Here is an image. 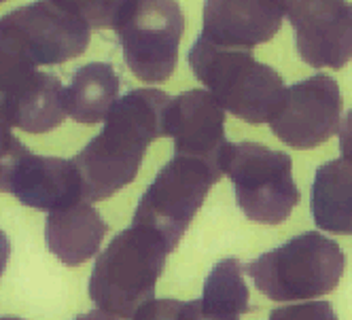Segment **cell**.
Instances as JSON below:
<instances>
[{"label":"cell","instance_id":"cell-16","mask_svg":"<svg viewBox=\"0 0 352 320\" xmlns=\"http://www.w3.org/2000/svg\"><path fill=\"white\" fill-rule=\"evenodd\" d=\"M310 208L318 229L352 236V161L333 159L316 170Z\"/></svg>","mask_w":352,"mask_h":320},{"label":"cell","instance_id":"cell-7","mask_svg":"<svg viewBox=\"0 0 352 320\" xmlns=\"http://www.w3.org/2000/svg\"><path fill=\"white\" fill-rule=\"evenodd\" d=\"M221 176L223 172L212 163L174 155L144 191L132 223L157 233L168 251L174 253Z\"/></svg>","mask_w":352,"mask_h":320},{"label":"cell","instance_id":"cell-19","mask_svg":"<svg viewBox=\"0 0 352 320\" xmlns=\"http://www.w3.org/2000/svg\"><path fill=\"white\" fill-rule=\"evenodd\" d=\"M56 7L83 19L89 30L113 28L128 0H49Z\"/></svg>","mask_w":352,"mask_h":320},{"label":"cell","instance_id":"cell-21","mask_svg":"<svg viewBox=\"0 0 352 320\" xmlns=\"http://www.w3.org/2000/svg\"><path fill=\"white\" fill-rule=\"evenodd\" d=\"M267 320H338V314L329 301H308L276 308Z\"/></svg>","mask_w":352,"mask_h":320},{"label":"cell","instance_id":"cell-22","mask_svg":"<svg viewBox=\"0 0 352 320\" xmlns=\"http://www.w3.org/2000/svg\"><path fill=\"white\" fill-rule=\"evenodd\" d=\"M132 320H187V301L179 299H151Z\"/></svg>","mask_w":352,"mask_h":320},{"label":"cell","instance_id":"cell-4","mask_svg":"<svg viewBox=\"0 0 352 320\" xmlns=\"http://www.w3.org/2000/svg\"><path fill=\"white\" fill-rule=\"evenodd\" d=\"M168 255V246L157 233L132 223L98 255L89 276V297L102 312L132 320L155 297Z\"/></svg>","mask_w":352,"mask_h":320},{"label":"cell","instance_id":"cell-25","mask_svg":"<svg viewBox=\"0 0 352 320\" xmlns=\"http://www.w3.org/2000/svg\"><path fill=\"white\" fill-rule=\"evenodd\" d=\"M74 320H117V318L111 316V314H107V312H102V310H94V312H87V314L77 316Z\"/></svg>","mask_w":352,"mask_h":320},{"label":"cell","instance_id":"cell-2","mask_svg":"<svg viewBox=\"0 0 352 320\" xmlns=\"http://www.w3.org/2000/svg\"><path fill=\"white\" fill-rule=\"evenodd\" d=\"M89 26L49 0H36L0 17V95L32 77L38 66L79 58Z\"/></svg>","mask_w":352,"mask_h":320},{"label":"cell","instance_id":"cell-14","mask_svg":"<svg viewBox=\"0 0 352 320\" xmlns=\"http://www.w3.org/2000/svg\"><path fill=\"white\" fill-rule=\"evenodd\" d=\"M0 106L13 123L28 134H47L66 119V87L54 72L36 70L9 93L0 95Z\"/></svg>","mask_w":352,"mask_h":320},{"label":"cell","instance_id":"cell-17","mask_svg":"<svg viewBox=\"0 0 352 320\" xmlns=\"http://www.w3.org/2000/svg\"><path fill=\"white\" fill-rule=\"evenodd\" d=\"M250 312L244 267L238 259H221L204 282L199 299L187 301V320H240Z\"/></svg>","mask_w":352,"mask_h":320},{"label":"cell","instance_id":"cell-13","mask_svg":"<svg viewBox=\"0 0 352 320\" xmlns=\"http://www.w3.org/2000/svg\"><path fill=\"white\" fill-rule=\"evenodd\" d=\"M11 193L23 206L52 212L83 200L81 174L72 159L28 151L13 172Z\"/></svg>","mask_w":352,"mask_h":320},{"label":"cell","instance_id":"cell-1","mask_svg":"<svg viewBox=\"0 0 352 320\" xmlns=\"http://www.w3.org/2000/svg\"><path fill=\"white\" fill-rule=\"evenodd\" d=\"M172 98L160 89H130L113 104L104 128L77 153L83 200L102 202L130 185L151 142L166 138V111Z\"/></svg>","mask_w":352,"mask_h":320},{"label":"cell","instance_id":"cell-23","mask_svg":"<svg viewBox=\"0 0 352 320\" xmlns=\"http://www.w3.org/2000/svg\"><path fill=\"white\" fill-rule=\"evenodd\" d=\"M340 151L344 159L352 161V108L346 113L344 121L340 123Z\"/></svg>","mask_w":352,"mask_h":320},{"label":"cell","instance_id":"cell-6","mask_svg":"<svg viewBox=\"0 0 352 320\" xmlns=\"http://www.w3.org/2000/svg\"><path fill=\"white\" fill-rule=\"evenodd\" d=\"M221 170L234 183L240 210L255 223H285L301 200L291 155L265 144L228 142L221 153Z\"/></svg>","mask_w":352,"mask_h":320},{"label":"cell","instance_id":"cell-15","mask_svg":"<svg viewBox=\"0 0 352 320\" xmlns=\"http://www.w3.org/2000/svg\"><path fill=\"white\" fill-rule=\"evenodd\" d=\"M107 231L104 218L87 200L52 210L45 223L47 249L68 267H79L96 257Z\"/></svg>","mask_w":352,"mask_h":320},{"label":"cell","instance_id":"cell-11","mask_svg":"<svg viewBox=\"0 0 352 320\" xmlns=\"http://www.w3.org/2000/svg\"><path fill=\"white\" fill-rule=\"evenodd\" d=\"M166 136L174 140V155L202 159L221 170L225 138V111L204 89H191L170 100ZM223 172V170H221Z\"/></svg>","mask_w":352,"mask_h":320},{"label":"cell","instance_id":"cell-20","mask_svg":"<svg viewBox=\"0 0 352 320\" xmlns=\"http://www.w3.org/2000/svg\"><path fill=\"white\" fill-rule=\"evenodd\" d=\"M28 153L26 144L13 134V123L0 106V193H11L13 172Z\"/></svg>","mask_w":352,"mask_h":320},{"label":"cell","instance_id":"cell-27","mask_svg":"<svg viewBox=\"0 0 352 320\" xmlns=\"http://www.w3.org/2000/svg\"><path fill=\"white\" fill-rule=\"evenodd\" d=\"M3 3H7V0H0V5H3Z\"/></svg>","mask_w":352,"mask_h":320},{"label":"cell","instance_id":"cell-5","mask_svg":"<svg viewBox=\"0 0 352 320\" xmlns=\"http://www.w3.org/2000/svg\"><path fill=\"white\" fill-rule=\"evenodd\" d=\"M346 269L340 244L320 231H306L246 265L259 293L272 301L322 297L338 288Z\"/></svg>","mask_w":352,"mask_h":320},{"label":"cell","instance_id":"cell-26","mask_svg":"<svg viewBox=\"0 0 352 320\" xmlns=\"http://www.w3.org/2000/svg\"><path fill=\"white\" fill-rule=\"evenodd\" d=\"M0 320H21V318H15V316H3Z\"/></svg>","mask_w":352,"mask_h":320},{"label":"cell","instance_id":"cell-8","mask_svg":"<svg viewBox=\"0 0 352 320\" xmlns=\"http://www.w3.org/2000/svg\"><path fill=\"white\" fill-rule=\"evenodd\" d=\"M113 30L123 60L144 83H166L179 60L185 15L179 0H128Z\"/></svg>","mask_w":352,"mask_h":320},{"label":"cell","instance_id":"cell-12","mask_svg":"<svg viewBox=\"0 0 352 320\" xmlns=\"http://www.w3.org/2000/svg\"><path fill=\"white\" fill-rule=\"evenodd\" d=\"M278 0H206L202 36L214 47L253 52L283 28Z\"/></svg>","mask_w":352,"mask_h":320},{"label":"cell","instance_id":"cell-3","mask_svg":"<svg viewBox=\"0 0 352 320\" xmlns=\"http://www.w3.org/2000/svg\"><path fill=\"white\" fill-rule=\"evenodd\" d=\"M189 68L223 111L253 126L270 123L285 102L287 87L280 72L255 60L250 52L221 49L197 36L189 49Z\"/></svg>","mask_w":352,"mask_h":320},{"label":"cell","instance_id":"cell-24","mask_svg":"<svg viewBox=\"0 0 352 320\" xmlns=\"http://www.w3.org/2000/svg\"><path fill=\"white\" fill-rule=\"evenodd\" d=\"M9 257H11V240L3 229H0V276L5 274Z\"/></svg>","mask_w":352,"mask_h":320},{"label":"cell","instance_id":"cell-9","mask_svg":"<svg viewBox=\"0 0 352 320\" xmlns=\"http://www.w3.org/2000/svg\"><path fill=\"white\" fill-rule=\"evenodd\" d=\"M340 85L329 75H314L287 87L285 102L270 121L272 134L297 151L314 149L340 132Z\"/></svg>","mask_w":352,"mask_h":320},{"label":"cell","instance_id":"cell-18","mask_svg":"<svg viewBox=\"0 0 352 320\" xmlns=\"http://www.w3.org/2000/svg\"><path fill=\"white\" fill-rule=\"evenodd\" d=\"M119 75L111 62H91L72 75L66 87V111L77 123L104 121L119 100Z\"/></svg>","mask_w":352,"mask_h":320},{"label":"cell","instance_id":"cell-10","mask_svg":"<svg viewBox=\"0 0 352 320\" xmlns=\"http://www.w3.org/2000/svg\"><path fill=\"white\" fill-rule=\"evenodd\" d=\"M289 17L299 58L312 68L340 70L352 60V3L278 0Z\"/></svg>","mask_w":352,"mask_h":320}]
</instances>
